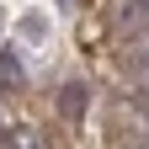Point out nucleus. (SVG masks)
Listing matches in <instances>:
<instances>
[{
    "mask_svg": "<svg viewBox=\"0 0 149 149\" xmlns=\"http://www.w3.org/2000/svg\"><path fill=\"white\" fill-rule=\"evenodd\" d=\"M117 22H123V43L149 37V0H123V6H117Z\"/></svg>",
    "mask_w": 149,
    "mask_h": 149,
    "instance_id": "obj_1",
    "label": "nucleus"
},
{
    "mask_svg": "<svg viewBox=\"0 0 149 149\" xmlns=\"http://www.w3.org/2000/svg\"><path fill=\"white\" fill-rule=\"evenodd\" d=\"M0 91H22V64L11 53H0Z\"/></svg>",
    "mask_w": 149,
    "mask_h": 149,
    "instance_id": "obj_3",
    "label": "nucleus"
},
{
    "mask_svg": "<svg viewBox=\"0 0 149 149\" xmlns=\"http://www.w3.org/2000/svg\"><path fill=\"white\" fill-rule=\"evenodd\" d=\"M85 101H91V91H85L80 80H74V85H64V91H59V112H64L69 123H80V117H85Z\"/></svg>",
    "mask_w": 149,
    "mask_h": 149,
    "instance_id": "obj_2",
    "label": "nucleus"
}]
</instances>
